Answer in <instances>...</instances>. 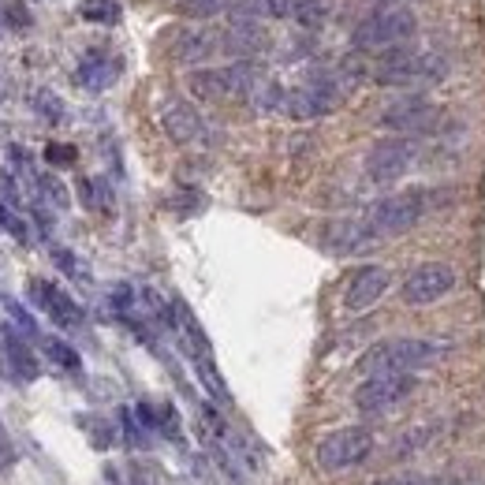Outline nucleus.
Masks as SVG:
<instances>
[{
	"label": "nucleus",
	"mask_w": 485,
	"mask_h": 485,
	"mask_svg": "<svg viewBox=\"0 0 485 485\" xmlns=\"http://www.w3.org/2000/svg\"><path fill=\"white\" fill-rule=\"evenodd\" d=\"M213 49H217V45H213L209 34H202V30H187V34H179V42H176L172 52H176L179 60H206Z\"/></svg>",
	"instance_id": "19"
},
{
	"label": "nucleus",
	"mask_w": 485,
	"mask_h": 485,
	"mask_svg": "<svg viewBox=\"0 0 485 485\" xmlns=\"http://www.w3.org/2000/svg\"><path fill=\"white\" fill-rule=\"evenodd\" d=\"M415 165V142L411 138H381L373 142L366 153V179L377 187L396 184L407 176V168Z\"/></svg>",
	"instance_id": "8"
},
{
	"label": "nucleus",
	"mask_w": 485,
	"mask_h": 485,
	"mask_svg": "<svg viewBox=\"0 0 485 485\" xmlns=\"http://www.w3.org/2000/svg\"><path fill=\"white\" fill-rule=\"evenodd\" d=\"M30 299L42 307V314L52 321V325H60V329H79L86 314L75 299H71L64 287H57L52 280H42V277H34L30 280Z\"/></svg>",
	"instance_id": "12"
},
{
	"label": "nucleus",
	"mask_w": 485,
	"mask_h": 485,
	"mask_svg": "<svg viewBox=\"0 0 485 485\" xmlns=\"http://www.w3.org/2000/svg\"><path fill=\"white\" fill-rule=\"evenodd\" d=\"M4 310H8V317H12V325L20 329L23 336H34V340H42V332H38V325H34V317L20 307V302L15 299H4Z\"/></svg>",
	"instance_id": "26"
},
{
	"label": "nucleus",
	"mask_w": 485,
	"mask_h": 485,
	"mask_svg": "<svg viewBox=\"0 0 485 485\" xmlns=\"http://www.w3.org/2000/svg\"><path fill=\"white\" fill-rule=\"evenodd\" d=\"M0 228H4L12 239L27 243V224H23V217H20V209L8 206V202H0Z\"/></svg>",
	"instance_id": "25"
},
{
	"label": "nucleus",
	"mask_w": 485,
	"mask_h": 485,
	"mask_svg": "<svg viewBox=\"0 0 485 485\" xmlns=\"http://www.w3.org/2000/svg\"><path fill=\"white\" fill-rule=\"evenodd\" d=\"M429 485H485V481H459V478H429Z\"/></svg>",
	"instance_id": "33"
},
{
	"label": "nucleus",
	"mask_w": 485,
	"mask_h": 485,
	"mask_svg": "<svg viewBox=\"0 0 485 485\" xmlns=\"http://www.w3.org/2000/svg\"><path fill=\"white\" fill-rule=\"evenodd\" d=\"M157 116H160V128H165V135L172 142H179V146H202V142H209V128L206 120L199 116V109H194L191 101L184 98H160L157 105Z\"/></svg>",
	"instance_id": "10"
},
{
	"label": "nucleus",
	"mask_w": 485,
	"mask_h": 485,
	"mask_svg": "<svg viewBox=\"0 0 485 485\" xmlns=\"http://www.w3.org/2000/svg\"><path fill=\"white\" fill-rule=\"evenodd\" d=\"M239 0H176L179 15H191V20H213L221 12H231Z\"/></svg>",
	"instance_id": "21"
},
{
	"label": "nucleus",
	"mask_w": 485,
	"mask_h": 485,
	"mask_svg": "<svg viewBox=\"0 0 485 485\" xmlns=\"http://www.w3.org/2000/svg\"><path fill=\"white\" fill-rule=\"evenodd\" d=\"M131 485H153V481L142 474V466H131Z\"/></svg>",
	"instance_id": "34"
},
{
	"label": "nucleus",
	"mask_w": 485,
	"mask_h": 485,
	"mask_svg": "<svg viewBox=\"0 0 485 485\" xmlns=\"http://www.w3.org/2000/svg\"><path fill=\"white\" fill-rule=\"evenodd\" d=\"M441 123V109L429 98L422 94H407L400 101H392L388 109L381 113V128L388 131H400L403 138L407 135H426V131H434Z\"/></svg>",
	"instance_id": "11"
},
{
	"label": "nucleus",
	"mask_w": 485,
	"mask_h": 485,
	"mask_svg": "<svg viewBox=\"0 0 485 485\" xmlns=\"http://www.w3.org/2000/svg\"><path fill=\"white\" fill-rule=\"evenodd\" d=\"M373 452V434L366 426H344L332 429L329 437H321L317 444V463L325 471H348V466H358L366 456Z\"/></svg>",
	"instance_id": "7"
},
{
	"label": "nucleus",
	"mask_w": 485,
	"mask_h": 485,
	"mask_svg": "<svg viewBox=\"0 0 485 485\" xmlns=\"http://www.w3.org/2000/svg\"><path fill=\"white\" fill-rule=\"evenodd\" d=\"M321 239H325L332 254H363V250L373 246L377 236L366 228V221H332Z\"/></svg>",
	"instance_id": "14"
},
{
	"label": "nucleus",
	"mask_w": 485,
	"mask_h": 485,
	"mask_svg": "<svg viewBox=\"0 0 485 485\" xmlns=\"http://www.w3.org/2000/svg\"><path fill=\"white\" fill-rule=\"evenodd\" d=\"M82 429H90V437H94L98 448L113 444V426L109 422H94V419H82Z\"/></svg>",
	"instance_id": "29"
},
{
	"label": "nucleus",
	"mask_w": 485,
	"mask_h": 485,
	"mask_svg": "<svg viewBox=\"0 0 485 485\" xmlns=\"http://www.w3.org/2000/svg\"><path fill=\"white\" fill-rule=\"evenodd\" d=\"M116 75H120V60L109 57V52H101V49L86 52V57L79 60V67H75V82L86 86V90H94V94L109 90L116 82Z\"/></svg>",
	"instance_id": "15"
},
{
	"label": "nucleus",
	"mask_w": 485,
	"mask_h": 485,
	"mask_svg": "<svg viewBox=\"0 0 485 485\" xmlns=\"http://www.w3.org/2000/svg\"><path fill=\"white\" fill-rule=\"evenodd\" d=\"M224 45L236 49V52H258V49H265V30L258 23H250V20L231 23L228 34H224Z\"/></svg>",
	"instance_id": "17"
},
{
	"label": "nucleus",
	"mask_w": 485,
	"mask_h": 485,
	"mask_svg": "<svg viewBox=\"0 0 485 485\" xmlns=\"http://www.w3.org/2000/svg\"><path fill=\"white\" fill-rule=\"evenodd\" d=\"M429 199H434V194L422 191V187L419 191H403V194H388V199H381L366 213V228L373 231L377 239L403 236V231H411L422 221V213L429 209Z\"/></svg>",
	"instance_id": "5"
},
{
	"label": "nucleus",
	"mask_w": 485,
	"mask_h": 485,
	"mask_svg": "<svg viewBox=\"0 0 485 485\" xmlns=\"http://www.w3.org/2000/svg\"><path fill=\"white\" fill-rule=\"evenodd\" d=\"M52 165H71V160H75V150L71 146H49V153H45Z\"/></svg>",
	"instance_id": "31"
},
{
	"label": "nucleus",
	"mask_w": 485,
	"mask_h": 485,
	"mask_svg": "<svg viewBox=\"0 0 485 485\" xmlns=\"http://www.w3.org/2000/svg\"><path fill=\"white\" fill-rule=\"evenodd\" d=\"M34 101H38V113H45V116H49L52 123H57V120L64 116V105H60L57 98H52V94H49V90H42V94H38V98H34Z\"/></svg>",
	"instance_id": "30"
},
{
	"label": "nucleus",
	"mask_w": 485,
	"mask_h": 485,
	"mask_svg": "<svg viewBox=\"0 0 485 485\" xmlns=\"http://www.w3.org/2000/svg\"><path fill=\"white\" fill-rule=\"evenodd\" d=\"M444 75H448L444 57L426 49H411V45L388 49L373 64V79L381 86H426V82H441Z\"/></svg>",
	"instance_id": "3"
},
{
	"label": "nucleus",
	"mask_w": 485,
	"mask_h": 485,
	"mask_svg": "<svg viewBox=\"0 0 485 485\" xmlns=\"http://www.w3.org/2000/svg\"><path fill=\"white\" fill-rule=\"evenodd\" d=\"M79 15L86 23H101V27H116L123 20V8L116 0H82L79 4Z\"/></svg>",
	"instance_id": "20"
},
{
	"label": "nucleus",
	"mask_w": 485,
	"mask_h": 485,
	"mask_svg": "<svg viewBox=\"0 0 485 485\" xmlns=\"http://www.w3.org/2000/svg\"><path fill=\"white\" fill-rule=\"evenodd\" d=\"M292 20L299 27H321L329 20V4H325V0H299L295 12H292Z\"/></svg>",
	"instance_id": "23"
},
{
	"label": "nucleus",
	"mask_w": 485,
	"mask_h": 485,
	"mask_svg": "<svg viewBox=\"0 0 485 485\" xmlns=\"http://www.w3.org/2000/svg\"><path fill=\"white\" fill-rule=\"evenodd\" d=\"M373 485H429V478H415V474H400V478H381Z\"/></svg>",
	"instance_id": "32"
},
{
	"label": "nucleus",
	"mask_w": 485,
	"mask_h": 485,
	"mask_svg": "<svg viewBox=\"0 0 485 485\" xmlns=\"http://www.w3.org/2000/svg\"><path fill=\"white\" fill-rule=\"evenodd\" d=\"M441 355H444V344H437V340L396 336V340L373 344L363 358H358V370L366 377L370 373H419L426 366H434Z\"/></svg>",
	"instance_id": "1"
},
{
	"label": "nucleus",
	"mask_w": 485,
	"mask_h": 485,
	"mask_svg": "<svg viewBox=\"0 0 485 485\" xmlns=\"http://www.w3.org/2000/svg\"><path fill=\"white\" fill-rule=\"evenodd\" d=\"M388 284H392V277H388L385 265H363V269H355L351 280H348V292H344V307H348L351 314H363V310L377 307V302L385 299Z\"/></svg>",
	"instance_id": "13"
},
{
	"label": "nucleus",
	"mask_w": 485,
	"mask_h": 485,
	"mask_svg": "<svg viewBox=\"0 0 485 485\" xmlns=\"http://www.w3.org/2000/svg\"><path fill=\"white\" fill-rule=\"evenodd\" d=\"M187 86H191V94L202 98V101H239V98L254 101L265 86V75L254 60H239V64H228V67L191 71Z\"/></svg>",
	"instance_id": "2"
},
{
	"label": "nucleus",
	"mask_w": 485,
	"mask_h": 485,
	"mask_svg": "<svg viewBox=\"0 0 485 485\" xmlns=\"http://www.w3.org/2000/svg\"><path fill=\"white\" fill-rule=\"evenodd\" d=\"M79 199L86 209H109V202H113L101 179H79Z\"/></svg>",
	"instance_id": "24"
},
{
	"label": "nucleus",
	"mask_w": 485,
	"mask_h": 485,
	"mask_svg": "<svg viewBox=\"0 0 485 485\" xmlns=\"http://www.w3.org/2000/svg\"><path fill=\"white\" fill-rule=\"evenodd\" d=\"M419 30V20L411 8H400V4H388V8H377L370 12L363 23L355 27L351 34V45L358 52H388V49H400L415 38Z\"/></svg>",
	"instance_id": "4"
},
{
	"label": "nucleus",
	"mask_w": 485,
	"mask_h": 485,
	"mask_svg": "<svg viewBox=\"0 0 485 485\" xmlns=\"http://www.w3.org/2000/svg\"><path fill=\"white\" fill-rule=\"evenodd\" d=\"M415 385H419L415 373H370L355 388V407L363 415H388L415 392Z\"/></svg>",
	"instance_id": "6"
},
{
	"label": "nucleus",
	"mask_w": 485,
	"mask_h": 485,
	"mask_svg": "<svg viewBox=\"0 0 485 485\" xmlns=\"http://www.w3.org/2000/svg\"><path fill=\"white\" fill-rule=\"evenodd\" d=\"M52 258H57V265L64 269V273H71V277H82V280H86V269L79 265V258L71 254V250H64V246H52Z\"/></svg>",
	"instance_id": "28"
},
{
	"label": "nucleus",
	"mask_w": 485,
	"mask_h": 485,
	"mask_svg": "<svg viewBox=\"0 0 485 485\" xmlns=\"http://www.w3.org/2000/svg\"><path fill=\"white\" fill-rule=\"evenodd\" d=\"M38 187H42V194L52 202V206H67L71 199H67V191H64V184L57 176H49V172H38Z\"/></svg>",
	"instance_id": "27"
},
{
	"label": "nucleus",
	"mask_w": 485,
	"mask_h": 485,
	"mask_svg": "<svg viewBox=\"0 0 485 485\" xmlns=\"http://www.w3.org/2000/svg\"><path fill=\"white\" fill-rule=\"evenodd\" d=\"M0 344H4V358H8L12 373H20L23 381H34V377H38V358H34V351L27 348V340H23L20 329L8 325L4 332H0Z\"/></svg>",
	"instance_id": "16"
},
{
	"label": "nucleus",
	"mask_w": 485,
	"mask_h": 485,
	"mask_svg": "<svg viewBox=\"0 0 485 485\" xmlns=\"http://www.w3.org/2000/svg\"><path fill=\"white\" fill-rule=\"evenodd\" d=\"M299 0H243V4H236L243 15H273V20H284V15L295 12Z\"/></svg>",
	"instance_id": "22"
},
{
	"label": "nucleus",
	"mask_w": 485,
	"mask_h": 485,
	"mask_svg": "<svg viewBox=\"0 0 485 485\" xmlns=\"http://www.w3.org/2000/svg\"><path fill=\"white\" fill-rule=\"evenodd\" d=\"M38 344H42V351L49 355V363H57V366L67 370V373H82V358H79L75 348L67 344V340H60V336H42Z\"/></svg>",
	"instance_id": "18"
},
{
	"label": "nucleus",
	"mask_w": 485,
	"mask_h": 485,
	"mask_svg": "<svg viewBox=\"0 0 485 485\" xmlns=\"http://www.w3.org/2000/svg\"><path fill=\"white\" fill-rule=\"evenodd\" d=\"M456 287V269L452 265H444V262H422L415 265L407 273L403 287H400V295L407 307H429V302H437L444 299L448 292Z\"/></svg>",
	"instance_id": "9"
}]
</instances>
